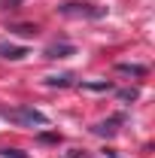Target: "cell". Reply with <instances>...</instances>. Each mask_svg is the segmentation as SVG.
I'll return each mask as SVG.
<instances>
[{
  "instance_id": "1",
  "label": "cell",
  "mask_w": 155,
  "mask_h": 158,
  "mask_svg": "<svg viewBox=\"0 0 155 158\" xmlns=\"http://www.w3.org/2000/svg\"><path fill=\"white\" fill-rule=\"evenodd\" d=\"M9 118H12L15 125H21V128H46V125H49V116L40 113L37 106H15V110L9 113Z\"/></svg>"
},
{
  "instance_id": "6",
  "label": "cell",
  "mask_w": 155,
  "mask_h": 158,
  "mask_svg": "<svg viewBox=\"0 0 155 158\" xmlns=\"http://www.w3.org/2000/svg\"><path fill=\"white\" fill-rule=\"evenodd\" d=\"M119 70L122 73H134V76H143L146 73V67H131V64H119Z\"/></svg>"
},
{
  "instance_id": "5",
  "label": "cell",
  "mask_w": 155,
  "mask_h": 158,
  "mask_svg": "<svg viewBox=\"0 0 155 158\" xmlns=\"http://www.w3.org/2000/svg\"><path fill=\"white\" fill-rule=\"evenodd\" d=\"M116 122H119V118H110V122H103V125H97L94 131H97V134H113V131H116V128H113Z\"/></svg>"
},
{
  "instance_id": "7",
  "label": "cell",
  "mask_w": 155,
  "mask_h": 158,
  "mask_svg": "<svg viewBox=\"0 0 155 158\" xmlns=\"http://www.w3.org/2000/svg\"><path fill=\"white\" fill-rule=\"evenodd\" d=\"M0 155L3 158H27L24 152H19V149H0Z\"/></svg>"
},
{
  "instance_id": "2",
  "label": "cell",
  "mask_w": 155,
  "mask_h": 158,
  "mask_svg": "<svg viewBox=\"0 0 155 158\" xmlns=\"http://www.w3.org/2000/svg\"><path fill=\"white\" fill-rule=\"evenodd\" d=\"M58 12L61 15H70V19H103L107 15V6H94V3H61Z\"/></svg>"
},
{
  "instance_id": "3",
  "label": "cell",
  "mask_w": 155,
  "mask_h": 158,
  "mask_svg": "<svg viewBox=\"0 0 155 158\" xmlns=\"http://www.w3.org/2000/svg\"><path fill=\"white\" fill-rule=\"evenodd\" d=\"M27 55L24 46H12V43H0V58H9V61H19Z\"/></svg>"
},
{
  "instance_id": "4",
  "label": "cell",
  "mask_w": 155,
  "mask_h": 158,
  "mask_svg": "<svg viewBox=\"0 0 155 158\" xmlns=\"http://www.w3.org/2000/svg\"><path fill=\"white\" fill-rule=\"evenodd\" d=\"M67 55H73V46H67V43L49 46V49H46V58H67Z\"/></svg>"
}]
</instances>
